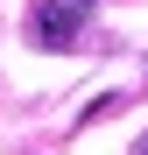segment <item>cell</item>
<instances>
[{
	"label": "cell",
	"mask_w": 148,
	"mask_h": 155,
	"mask_svg": "<svg viewBox=\"0 0 148 155\" xmlns=\"http://www.w3.org/2000/svg\"><path fill=\"white\" fill-rule=\"evenodd\" d=\"M113 106H120V92H99V99H92V106H85V113H78V120H85V127H92V120H106V113H113Z\"/></svg>",
	"instance_id": "2"
},
{
	"label": "cell",
	"mask_w": 148,
	"mask_h": 155,
	"mask_svg": "<svg viewBox=\"0 0 148 155\" xmlns=\"http://www.w3.org/2000/svg\"><path fill=\"white\" fill-rule=\"evenodd\" d=\"M134 155H148V134H141V141H134Z\"/></svg>",
	"instance_id": "3"
},
{
	"label": "cell",
	"mask_w": 148,
	"mask_h": 155,
	"mask_svg": "<svg viewBox=\"0 0 148 155\" xmlns=\"http://www.w3.org/2000/svg\"><path fill=\"white\" fill-rule=\"evenodd\" d=\"M99 0H35V14H28V35L35 49H71L85 35V21H92Z\"/></svg>",
	"instance_id": "1"
}]
</instances>
